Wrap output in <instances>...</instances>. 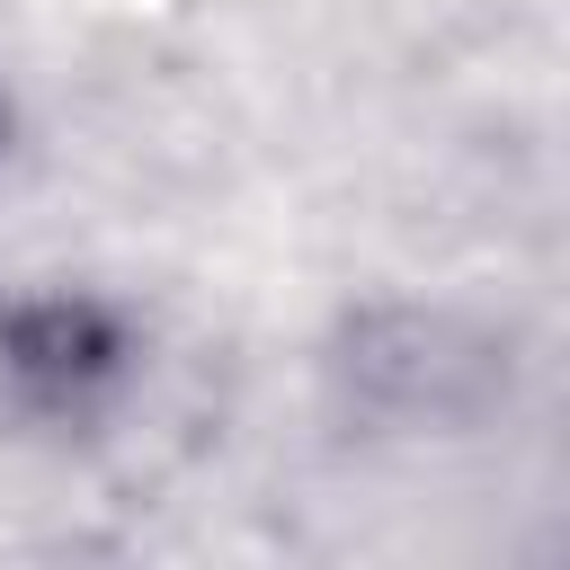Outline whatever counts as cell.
I'll list each match as a JSON object with an SVG mask.
<instances>
[{
	"mask_svg": "<svg viewBox=\"0 0 570 570\" xmlns=\"http://www.w3.org/2000/svg\"><path fill=\"white\" fill-rule=\"evenodd\" d=\"M151 392V321L134 294L89 276H0V436L98 445Z\"/></svg>",
	"mask_w": 570,
	"mask_h": 570,
	"instance_id": "cell-2",
	"label": "cell"
},
{
	"mask_svg": "<svg viewBox=\"0 0 570 570\" xmlns=\"http://www.w3.org/2000/svg\"><path fill=\"white\" fill-rule=\"evenodd\" d=\"M18 134H27V125H18V89L0 80V178L18 169Z\"/></svg>",
	"mask_w": 570,
	"mask_h": 570,
	"instance_id": "cell-3",
	"label": "cell"
},
{
	"mask_svg": "<svg viewBox=\"0 0 570 570\" xmlns=\"http://www.w3.org/2000/svg\"><path fill=\"white\" fill-rule=\"evenodd\" d=\"M517 330L445 294H365L321 338V401L356 445H472L517 410Z\"/></svg>",
	"mask_w": 570,
	"mask_h": 570,
	"instance_id": "cell-1",
	"label": "cell"
}]
</instances>
